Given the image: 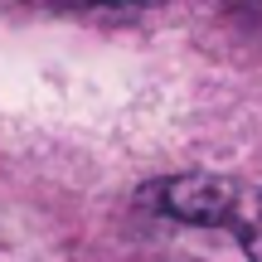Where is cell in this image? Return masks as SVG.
<instances>
[{"mask_svg": "<svg viewBox=\"0 0 262 262\" xmlns=\"http://www.w3.org/2000/svg\"><path fill=\"white\" fill-rule=\"evenodd\" d=\"M141 204L156 214L185 219V224H204V228H233L243 238L248 257L262 262V219H253V209H262L257 194H243L228 180H209V175H185V180H156L141 189Z\"/></svg>", "mask_w": 262, "mask_h": 262, "instance_id": "1", "label": "cell"}]
</instances>
